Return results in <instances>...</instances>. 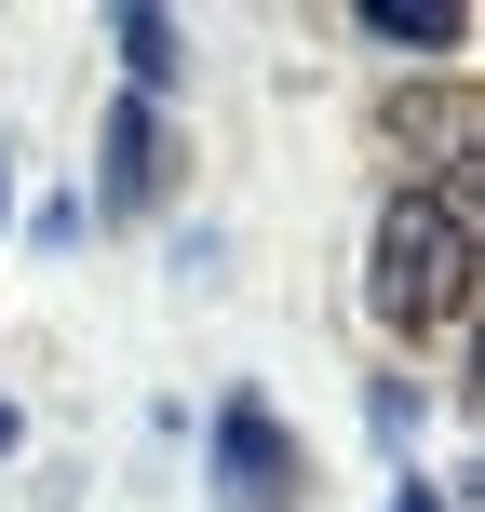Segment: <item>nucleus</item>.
Returning a JSON list of instances; mask_svg holds the SVG:
<instances>
[{"instance_id":"1","label":"nucleus","mask_w":485,"mask_h":512,"mask_svg":"<svg viewBox=\"0 0 485 512\" xmlns=\"http://www.w3.org/2000/svg\"><path fill=\"white\" fill-rule=\"evenodd\" d=\"M472 176H405L378 203V243H364V310L391 337H459V297H472Z\"/></svg>"},{"instance_id":"2","label":"nucleus","mask_w":485,"mask_h":512,"mask_svg":"<svg viewBox=\"0 0 485 512\" xmlns=\"http://www.w3.org/2000/svg\"><path fill=\"white\" fill-rule=\"evenodd\" d=\"M297 499H310L297 432L270 418V391H230L216 405V512H297Z\"/></svg>"},{"instance_id":"3","label":"nucleus","mask_w":485,"mask_h":512,"mask_svg":"<svg viewBox=\"0 0 485 512\" xmlns=\"http://www.w3.org/2000/svg\"><path fill=\"white\" fill-rule=\"evenodd\" d=\"M162 176H176V135H162V108H108L95 135V216H162Z\"/></svg>"},{"instance_id":"4","label":"nucleus","mask_w":485,"mask_h":512,"mask_svg":"<svg viewBox=\"0 0 485 512\" xmlns=\"http://www.w3.org/2000/svg\"><path fill=\"white\" fill-rule=\"evenodd\" d=\"M108 41H122V81H135V108H162V81H176V14L122 0V14H108Z\"/></svg>"},{"instance_id":"5","label":"nucleus","mask_w":485,"mask_h":512,"mask_svg":"<svg viewBox=\"0 0 485 512\" xmlns=\"http://www.w3.org/2000/svg\"><path fill=\"white\" fill-rule=\"evenodd\" d=\"M364 41H391V54H459L472 27H459V14H432V0H364Z\"/></svg>"},{"instance_id":"6","label":"nucleus","mask_w":485,"mask_h":512,"mask_svg":"<svg viewBox=\"0 0 485 512\" xmlns=\"http://www.w3.org/2000/svg\"><path fill=\"white\" fill-rule=\"evenodd\" d=\"M418 418H432V391H418V378H378V391H364V432H378V445H405Z\"/></svg>"},{"instance_id":"7","label":"nucleus","mask_w":485,"mask_h":512,"mask_svg":"<svg viewBox=\"0 0 485 512\" xmlns=\"http://www.w3.org/2000/svg\"><path fill=\"white\" fill-rule=\"evenodd\" d=\"M391 512H459V499H445V486H418V472H405V486H391Z\"/></svg>"},{"instance_id":"8","label":"nucleus","mask_w":485,"mask_h":512,"mask_svg":"<svg viewBox=\"0 0 485 512\" xmlns=\"http://www.w3.org/2000/svg\"><path fill=\"white\" fill-rule=\"evenodd\" d=\"M0 230H14V149H0Z\"/></svg>"},{"instance_id":"9","label":"nucleus","mask_w":485,"mask_h":512,"mask_svg":"<svg viewBox=\"0 0 485 512\" xmlns=\"http://www.w3.org/2000/svg\"><path fill=\"white\" fill-rule=\"evenodd\" d=\"M0 459H14V405H0Z\"/></svg>"}]
</instances>
